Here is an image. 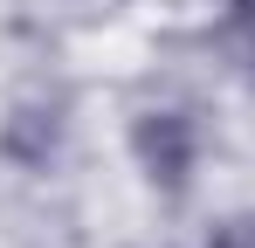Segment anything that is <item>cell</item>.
Wrapping results in <instances>:
<instances>
[{
  "label": "cell",
  "instance_id": "1",
  "mask_svg": "<svg viewBox=\"0 0 255 248\" xmlns=\"http://www.w3.org/2000/svg\"><path fill=\"white\" fill-rule=\"evenodd\" d=\"M131 159H138V172L159 186V193H186L193 186V165H200V124L186 118V111H138V124H131Z\"/></svg>",
  "mask_w": 255,
  "mask_h": 248
},
{
  "label": "cell",
  "instance_id": "2",
  "mask_svg": "<svg viewBox=\"0 0 255 248\" xmlns=\"http://www.w3.org/2000/svg\"><path fill=\"white\" fill-rule=\"evenodd\" d=\"M207 248H255V214H235L207 235Z\"/></svg>",
  "mask_w": 255,
  "mask_h": 248
}]
</instances>
